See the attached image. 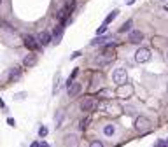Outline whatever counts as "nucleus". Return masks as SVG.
<instances>
[{
  "instance_id": "obj_21",
  "label": "nucleus",
  "mask_w": 168,
  "mask_h": 147,
  "mask_svg": "<svg viewBox=\"0 0 168 147\" xmlns=\"http://www.w3.org/2000/svg\"><path fill=\"white\" fill-rule=\"evenodd\" d=\"M62 32H63V27H56L53 32H51V35L56 37V39H60V37H62Z\"/></svg>"
},
{
  "instance_id": "obj_14",
  "label": "nucleus",
  "mask_w": 168,
  "mask_h": 147,
  "mask_svg": "<svg viewBox=\"0 0 168 147\" xmlns=\"http://www.w3.org/2000/svg\"><path fill=\"white\" fill-rule=\"evenodd\" d=\"M103 135H105V137H114V135H116V126L111 125V123L105 125V126H103Z\"/></svg>"
},
{
  "instance_id": "obj_7",
  "label": "nucleus",
  "mask_w": 168,
  "mask_h": 147,
  "mask_svg": "<svg viewBox=\"0 0 168 147\" xmlns=\"http://www.w3.org/2000/svg\"><path fill=\"white\" fill-rule=\"evenodd\" d=\"M37 65V54L35 53H30L25 56V60H23V67H27V68H32V67H35Z\"/></svg>"
},
{
  "instance_id": "obj_17",
  "label": "nucleus",
  "mask_w": 168,
  "mask_h": 147,
  "mask_svg": "<svg viewBox=\"0 0 168 147\" xmlns=\"http://www.w3.org/2000/svg\"><path fill=\"white\" fill-rule=\"evenodd\" d=\"M117 16H119V9H114V11H112V12H111V14H109V16L105 18V21H103V25H109V23H112L116 18H117Z\"/></svg>"
},
{
  "instance_id": "obj_25",
  "label": "nucleus",
  "mask_w": 168,
  "mask_h": 147,
  "mask_svg": "<svg viewBox=\"0 0 168 147\" xmlns=\"http://www.w3.org/2000/svg\"><path fill=\"white\" fill-rule=\"evenodd\" d=\"M89 147H105V145L100 140H93V142H89Z\"/></svg>"
},
{
  "instance_id": "obj_2",
  "label": "nucleus",
  "mask_w": 168,
  "mask_h": 147,
  "mask_svg": "<svg viewBox=\"0 0 168 147\" xmlns=\"http://www.w3.org/2000/svg\"><path fill=\"white\" fill-rule=\"evenodd\" d=\"M96 105H98V100L96 98H93V96H86L81 102V110L82 112H88V114H91V112L96 109Z\"/></svg>"
},
{
  "instance_id": "obj_20",
  "label": "nucleus",
  "mask_w": 168,
  "mask_h": 147,
  "mask_svg": "<svg viewBox=\"0 0 168 147\" xmlns=\"http://www.w3.org/2000/svg\"><path fill=\"white\" fill-rule=\"evenodd\" d=\"M131 25H133V21H131V19H128V21H126L123 27L119 28V33H124V32H128L130 28H131Z\"/></svg>"
},
{
  "instance_id": "obj_15",
  "label": "nucleus",
  "mask_w": 168,
  "mask_h": 147,
  "mask_svg": "<svg viewBox=\"0 0 168 147\" xmlns=\"http://www.w3.org/2000/svg\"><path fill=\"white\" fill-rule=\"evenodd\" d=\"M25 46L30 47V49H35L37 47V40L33 39L32 35H25Z\"/></svg>"
},
{
  "instance_id": "obj_29",
  "label": "nucleus",
  "mask_w": 168,
  "mask_h": 147,
  "mask_svg": "<svg viewBox=\"0 0 168 147\" xmlns=\"http://www.w3.org/2000/svg\"><path fill=\"white\" fill-rule=\"evenodd\" d=\"M135 2H137V0H126V5H133Z\"/></svg>"
},
{
  "instance_id": "obj_27",
  "label": "nucleus",
  "mask_w": 168,
  "mask_h": 147,
  "mask_svg": "<svg viewBox=\"0 0 168 147\" xmlns=\"http://www.w3.org/2000/svg\"><path fill=\"white\" fill-rule=\"evenodd\" d=\"M81 54H82V51H75V53H72V56H70V60H75V58H79Z\"/></svg>"
},
{
  "instance_id": "obj_31",
  "label": "nucleus",
  "mask_w": 168,
  "mask_h": 147,
  "mask_svg": "<svg viewBox=\"0 0 168 147\" xmlns=\"http://www.w3.org/2000/svg\"><path fill=\"white\" fill-rule=\"evenodd\" d=\"M7 123H9L11 126H14V119H12V117H9V119H7Z\"/></svg>"
},
{
  "instance_id": "obj_10",
  "label": "nucleus",
  "mask_w": 168,
  "mask_h": 147,
  "mask_svg": "<svg viewBox=\"0 0 168 147\" xmlns=\"http://www.w3.org/2000/svg\"><path fill=\"white\" fill-rule=\"evenodd\" d=\"M131 93H133V88L130 84H124V86H119V88H117V95H119L121 98H128Z\"/></svg>"
},
{
  "instance_id": "obj_30",
  "label": "nucleus",
  "mask_w": 168,
  "mask_h": 147,
  "mask_svg": "<svg viewBox=\"0 0 168 147\" xmlns=\"http://www.w3.org/2000/svg\"><path fill=\"white\" fill-rule=\"evenodd\" d=\"M30 147H40V142H33V144H30Z\"/></svg>"
},
{
  "instance_id": "obj_18",
  "label": "nucleus",
  "mask_w": 168,
  "mask_h": 147,
  "mask_svg": "<svg viewBox=\"0 0 168 147\" xmlns=\"http://www.w3.org/2000/svg\"><path fill=\"white\" fill-rule=\"evenodd\" d=\"M65 119V114H63L62 110H58L56 112V117H54V121H56V128H60L62 126V121Z\"/></svg>"
},
{
  "instance_id": "obj_28",
  "label": "nucleus",
  "mask_w": 168,
  "mask_h": 147,
  "mask_svg": "<svg viewBox=\"0 0 168 147\" xmlns=\"http://www.w3.org/2000/svg\"><path fill=\"white\" fill-rule=\"evenodd\" d=\"M165 144H166L165 140H158V144H156V147H165Z\"/></svg>"
},
{
  "instance_id": "obj_3",
  "label": "nucleus",
  "mask_w": 168,
  "mask_h": 147,
  "mask_svg": "<svg viewBox=\"0 0 168 147\" xmlns=\"http://www.w3.org/2000/svg\"><path fill=\"white\" fill-rule=\"evenodd\" d=\"M135 130H137L138 133H146L151 130V121L147 119L146 116H138L135 119Z\"/></svg>"
},
{
  "instance_id": "obj_9",
  "label": "nucleus",
  "mask_w": 168,
  "mask_h": 147,
  "mask_svg": "<svg viewBox=\"0 0 168 147\" xmlns=\"http://www.w3.org/2000/svg\"><path fill=\"white\" fill-rule=\"evenodd\" d=\"M67 91H68V96H70V98H75V96H79V95H81V91H82V86H81L79 82H74L70 88L67 89Z\"/></svg>"
},
{
  "instance_id": "obj_12",
  "label": "nucleus",
  "mask_w": 168,
  "mask_h": 147,
  "mask_svg": "<svg viewBox=\"0 0 168 147\" xmlns=\"http://www.w3.org/2000/svg\"><path fill=\"white\" fill-rule=\"evenodd\" d=\"M105 42H112V35H100V37H96V39L91 40V46L105 44Z\"/></svg>"
},
{
  "instance_id": "obj_4",
  "label": "nucleus",
  "mask_w": 168,
  "mask_h": 147,
  "mask_svg": "<svg viewBox=\"0 0 168 147\" xmlns=\"http://www.w3.org/2000/svg\"><path fill=\"white\" fill-rule=\"evenodd\" d=\"M149 60H151V49H147V47L137 49V53H135V61L137 63H147Z\"/></svg>"
},
{
  "instance_id": "obj_23",
  "label": "nucleus",
  "mask_w": 168,
  "mask_h": 147,
  "mask_svg": "<svg viewBox=\"0 0 168 147\" xmlns=\"http://www.w3.org/2000/svg\"><path fill=\"white\" fill-rule=\"evenodd\" d=\"M25 98H27V93H25V91L14 95V100H18V102H21V100H25Z\"/></svg>"
},
{
  "instance_id": "obj_16",
  "label": "nucleus",
  "mask_w": 168,
  "mask_h": 147,
  "mask_svg": "<svg viewBox=\"0 0 168 147\" xmlns=\"http://www.w3.org/2000/svg\"><path fill=\"white\" fill-rule=\"evenodd\" d=\"M77 74H79V68H74V70H72V76L68 77V79H67V82H65V88H67V89H68L72 84H74V79L77 77Z\"/></svg>"
},
{
  "instance_id": "obj_1",
  "label": "nucleus",
  "mask_w": 168,
  "mask_h": 147,
  "mask_svg": "<svg viewBox=\"0 0 168 147\" xmlns=\"http://www.w3.org/2000/svg\"><path fill=\"white\" fill-rule=\"evenodd\" d=\"M112 81H114L117 86L128 84V72H126V68H116V70L112 72Z\"/></svg>"
},
{
  "instance_id": "obj_26",
  "label": "nucleus",
  "mask_w": 168,
  "mask_h": 147,
  "mask_svg": "<svg viewBox=\"0 0 168 147\" xmlns=\"http://www.w3.org/2000/svg\"><path fill=\"white\" fill-rule=\"evenodd\" d=\"M47 133H49V130L46 128V126H40V130H39V135H40V137H46Z\"/></svg>"
},
{
  "instance_id": "obj_32",
  "label": "nucleus",
  "mask_w": 168,
  "mask_h": 147,
  "mask_svg": "<svg viewBox=\"0 0 168 147\" xmlns=\"http://www.w3.org/2000/svg\"><path fill=\"white\" fill-rule=\"evenodd\" d=\"M40 147H51V145H47V144H44V142H42V144H40Z\"/></svg>"
},
{
  "instance_id": "obj_11",
  "label": "nucleus",
  "mask_w": 168,
  "mask_h": 147,
  "mask_svg": "<svg viewBox=\"0 0 168 147\" xmlns=\"http://www.w3.org/2000/svg\"><path fill=\"white\" fill-rule=\"evenodd\" d=\"M77 142H79V140H77V135H74V133L67 135V137L63 138V145L65 147H74Z\"/></svg>"
},
{
  "instance_id": "obj_6",
  "label": "nucleus",
  "mask_w": 168,
  "mask_h": 147,
  "mask_svg": "<svg viewBox=\"0 0 168 147\" xmlns=\"http://www.w3.org/2000/svg\"><path fill=\"white\" fill-rule=\"evenodd\" d=\"M51 40H53V35H51L49 32H40L39 35H37V42H39L40 46H47Z\"/></svg>"
},
{
  "instance_id": "obj_33",
  "label": "nucleus",
  "mask_w": 168,
  "mask_h": 147,
  "mask_svg": "<svg viewBox=\"0 0 168 147\" xmlns=\"http://www.w3.org/2000/svg\"><path fill=\"white\" fill-rule=\"evenodd\" d=\"M166 95H168V84H166Z\"/></svg>"
},
{
  "instance_id": "obj_8",
  "label": "nucleus",
  "mask_w": 168,
  "mask_h": 147,
  "mask_svg": "<svg viewBox=\"0 0 168 147\" xmlns=\"http://www.w3.org/2000/svg\"><path fill=\"white\" fill-rule=\"evenodd\" d=\"M103 109L107 110V114H109V116H119V112H121V107H119V105L116 107V105H114L112 102H105Z\"/></svg>"
},
{
  "instance_id": "obj_5",
  "label": "nucleus",
  "mask_w": 168,
  "mask_h": 147,
  "mask_svg": "<svg viewBox=\"0 0 168 147\" xmlns=\"http://www.w3.org/2000/svg\"><path fill=\"white\" fill-rule=\"evenodd\" d=\"M128 40H130V44H140L144 40V33L140 30H131L128 35Z\"/></svg>"
},
{
  "instance_id": "obj_35",
  "label": "nucleus",
  "mask_w": 168,
  "mask_h": 147,
  "mask_svg": "<svg viewBox=\"0 0 168 147\" xmlns=\"http://www.w3.org/2000/svg\"><path fill=\"white\" fill-rule=\"evenodd\" d=\"M166 11H168V7H166Z\"/></svg>"
},
{
  "instance_id": "obj_19",
  "label": "nucleus",
  "mask_w": 168,
  "mask_h": 147,
  "mask_svg": "<svg viewBox=\"0 0 168 147\" xmlns=\"http://www.w3.org/2000/svg\"><path fill=\"white\" fill-rule=\"evenodd\" d=\"M89 123H91V116L84 117V119L79 123V130H86V128H88V125H89Z\"/></svg>"
},
{
  "instance_id": "obj_34",
  "label": "nucleus",
  "mask_w": 168,
  "mask_h": 147,
  "mask_svg": "<svg viewBox=\"0 0 168 147\" xmlns=\"http://www.w3.org/2000/svg\"><path fill=\"white\" fill-rule=\"evenodd\" d=\"M166 61H168V53H166Z\"/></svg>"
},
{
  "instance_id": "obj_13",
  "label": "nucleus",
  "mask_w": 168,
  "mask_h": 147,
  "mask_svg": "<svg viewBox=\"0 0 168 147\" xmlns=\"http://www.w3.org/2000/svg\"><path fill=\"white\" fill-rule=\"evenodd\" d=\"M21 77V67H14L7 76V81H18Z\"/></svg>"
},
{
  "instance_id": "obj_22",
  "label": "nucleus",
  "mask_w": 168,
  "mask_h": 147,
  "mask_svg": "<svg viewBox=\"0 0 168 147\" xmlns=\"http://www.w3.org/2000/svg\"><path fill=\"white\" fill-rule=\"evenodd\" d=\"M58 88H60V74H56L54 77V86H53V95L58 93Z\"/></svg>"
},
{
  "instance_id": "obj_24",
  "label": "nucleus",
  "mask_w": 168,
  "mask_h": 147,
  "mask_svg": "<svg viewBox=\"0 0 168 147\" xmlns=\"http://www.w3.org/2000/svg\"><path fill=\"white\" fill-rule=\"evenodd\" d=\"M105 32H107V25H102V27L96 30V35L100 37V35H105Z\"/></svg>"
}]
</instances>
